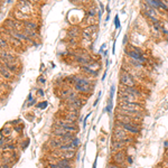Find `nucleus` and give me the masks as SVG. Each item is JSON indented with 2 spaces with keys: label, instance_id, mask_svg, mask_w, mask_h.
Instances as JSON below:
<instances>
[{
  "label": "nucleus",
  "instance_id": "bb28decb",
  "mask_svg": "<svg viewBox=\"0 0 168 168\" xmlns=\"http://www.w3.org/2000/svg\"><path fill=\"white\" fill-rule=\"evenodd\" d=\"M8 47H9V42L3 36H0V50H7Z\"/></svg>",
  "mask_w": 168,
  "mask_h": 168
},
{
  "label": "nucleus",
  "instance_id": "37998d69",
  "mask_svg": "<svg viewBox=\"0 0 168 168\" xmlns=\"http://www.w3.org/2000/svg\"><path fill=\"white\" fill-rule=\"evenodd\" d=\"M35 102H36V100H34V99H32V100H29V103L27 104L28 107H32L33 104H35Z\"/></svg>",
  "mask_w": 168,
  "mask_h": 168
},
{
  "label": "nucleus",
  "instance_id": "39448f33",
  "mask_svg": "<svg viewBox=\"0 0 168 168\" xmlns=\"http://www.w3.org/2000/svg\"><path fill=\"white\" fill-rule=\"evenodd\" d=\"M125 54H126V56L129 59L137 61V62H139V63H143V64H147V63L149 62V61H148V59H147L146 56H143V55H140V54L136 53V52H134V50H131L129 46H127L126 48H125Z\"/></svg>",
  "mask_w": 168,
  "mask_h": 168
},
{
  "label": "nucleus",
  "instance_id": "0eeeda50",
  "mask_svg": "<svg viewBox=\"0 0 168 168\" xmlns=\"http://www.w3.org/2000/svg\"><path fill=\"white\" fill-rule=\"evenodd\" d=\"M16 9L21 11L25 15H30L34 10L33 5H32V2L29 0H19V2L17 3Z\"/></svg>",
  "mask_w": 168,
  "mask_h": 168
},
{
  "label": "nucleus",
  "instance_id": "7c9ffc66",
  "mask_svg": "<svg viewBox=\"0 0 168 168\" xmlns=\"http://www.w3.org/2000/svg\"><path fill=\"white\" fill-rule=\"evenodd\" d=\"M112 108H113V105H112V100H110V99H109V101H108V105L105 107V111H107L109 114H111Z\"/></svg>",
  "mask_w": 168,
  "mask_h": 168
},
{
  "label": "nucleus",
  "instance_id": "ea45409f",
  "mask_svg": "<svg viewBox=\"0 0 168 168\" xmlns=\"http://www.w3.org/2000/svg\"><path fill=\"white\" fill-rule=\"evenodd\" d=\"M161 167L168 168V158H166V159H165L164 161H162V162H161Z\"/></svg>",
  "mask_w": 168,
  "mask_h": 168
},
{
  "label": "nucleus",
  "instance_id": "72a5a7b5",
  "mask_svg": "<svg viewBox=\"0 0 168 168\" xmlns=\"http://www.w3.org/2000/svg\"><path fill=\"white\" fill-rule=\"evenodd\" d=\"M114 28L116 29H119L120 28V19H119V16H116L114 17Z\"/></svg>",
  "mask_w": 168,
  "mask_h": 168
},
{
  "label": "nucleus",
  "instance_id": "c85d7f7f",
  "mask_svg": "<svg viewBox=\"0 0 168 168\" xmlns=\"http://www.w3.org/2000/svg\"><path fill=\"white\" fill-rule=\"evenodd\" d=\"M11 131H12V130H11L10 128L5 127V128H2V130H1V136L5 137V138H6V137H9L10 134H11Z\"/></svg>",
  "mask_w": 168,
  "mask_h": 168
},
{
  "label": "nucleus",
  "instance_id": "c03bdc74",
  "mask_svg": "<svg viewBox=\"0 0 168 168\" xmlns=\"http://www.w3.org/2000/svg\"><path fill=\"white\" fill-rule=\"evenodd\" d=\"M73 3H82V0H70Z\"/></svg>",
  "mask_w": 168,
  "mask_h": 168
},
{
  "label": "nucleus",
  "instance_id": "423d86ee",
  "mask_svg": "<svg viewBox=\"0 0 168 168\" xmlns=\"http://www.w3.org/2000/svg\"><path fill=\"white\" fill-rule=\"evenodd\" d=\"M74 59L75 61L78 63V64H81V65H87L89 63H91L93 59L91 57V55L86 52V50H78V53L74 55Z\"/></svg>",
  "mask_w": 168,
  "mask_h": 168
},
{
  "label": "nucleus",
  "instance_id": "e433bc0d",
  "mask_svg": "<svg viewBox=\"0 0 168 168\" xmlns=\"http://www.w3.org/2000/svg\"><path fill=\"white\" fill-rule=\"evenodd\" d=\"M72 145H73V146H74V147H75V148H77V146H78V145H80V139H78V138H74V139H73V141H72Z\"/></svg>",
  "mask_w": 168,
  "mask_h": 168
},
{
  "label": "nucleus",
  "instance_id": "4be33fe9",
  "mask_svg": "<svg viewBox=\"0 0 168 168\" xmlns=\"http://www.w3.org/2000/svg\"><path fill=\"white\" fill-rule=\"evenodd\" d=\"M96 14H98V9L94 8V7H91L86 10V16L89 19H94L96 17Z\"/></svg>",
  "mask_w": 168,
  "mask_h": 168
},
{
  "label": "nucleus",
  "instance_id": "a878e982",
  "mask_svg": "<svg viewBox=\"0 0 168 168\" xmlns=\"http://www.w3.org/2000/svg\"><path fill=\"white\" fill-rule=\"evenodd\" d=\"M2 150H8V151H16L17 149V146L15 145L14 143H5L2 147H1Z\"/></svg>",
  "mask_w": 168,
  "mask_h": 168
},
{
  "label": "nucleus",
  "instance_id": "f03ea898",
  "mask_svg": "<svg viewBox=\"0 0 168 168\" xmlns=\"http://www.w3.org/2000/svg\"><path fill=\"white\" fill-rule=\"evenodd\" d=\"M119 82L121 86H127V87H134V86H137L138 84L134 76H132L131 73L126 72V71H121L119 75Z\"/></svg>",
  "mask_w": 168,
  "mask_h": 168
},
{
  "label": "nucleus",
  "instance_id": "8fccbe9b",
  "mask_svg": "<svg viewBox=\"0 0 168 168\" xmlns=\"http://www.w3.org/2000/svg\"><path fill=\"white\" fill-rule=\"evenodd\" d=\"M30 2H34V3H37V2H39L41 0H29Z\"/></svg>",
  "mask_w": 168,
  "mask_h": 168
},
{
  "label": "nucleus",
  "instance_id": "4c0bfd02",
  "mask_svg": "<svg viewBox=\"0 0 168 168\" xmlns=\"http://www.w3.org/2000/svg\"><path fill=\"white\" fill-rule=\"evenodd\" d=\"M14 130H15L16 132H18V134H20V132L23 131V127L21 126H15L14 127Z\"/></svg>",
  "mask_w": 168,
  "mask_h": 168
},
{
  "label": "nucleus",
  "instance_id": "a211bd4d",
  "mask_svg": "<svg viewBox=\"0 0 168 168\" xmlns=\"http://www.w3.org/2000/svg\"><path fill=\"white\" fill-rule=\"evenodd\" d=\"M23 27L26 29H30V30H36L38 29V25L35 23V21H30V20H26L23 23Z\"/></svg>",
  "mask_w": 168,
  "mask_h": 168
},
{
  "label": "nucleus",
  "instance_id": "f8f14e48",
  "mask_svg": "<svg viewBox=\"0 0 168 168\" xmlns=\"http://www.w3.org/2000/svg\"><path fill=\"white\" fill-rule=\"evenodd\" d=\"M127 148V145L123 141H119V140H113L111 143V154L113 152H117V151H120V150H126Z\"/></svg>",
  "mask_w": 168,
  "mask_h": 168
},
{
  "label": "nucleus",
  "instance_id": "b1692460",
  "mask_svg": "<svg viewBox=\"0 0 168 168\" xmlns=\"http://www.w3.org/2000/svg\"><path fill=\"white\" fill-rule=\"evenodd\" d=\"M72 92V90L71 89H62L61 91H59V98L62 99V100H66L67 98H68V95H70V93Z\"/></svg>",
  "mask_w": 168,
  "mask_h": 168
},
{
  "label": "nucleus",
  "instance_id": "7ed1b4c3",
  "mask_svg": "<svg viewBox=\"0 0 168 168\" xmlns=\"http://www.w3.org/2000/svg\"><path fill=\"white\" fill-rule=\"evenodd\" d=\"M118 108L123 110H140V111H145V107L143 103L140 101H119V105Z\"/></svg>",
  "mask_w": 168,
  "mask_h": 168
},
{
  "label": "nucleus",
  "instance_id": "864d4df0",
  "mask_svg": "<svg viewBox=\"0 0 168 168\" xmlns=\"http://www.w3.org/2000/svg\"><path fill=\"white\" fill-rule=\"evenodd\" d=\"M93 168H96V160H95V162H94V165H93Z\"/></svg>",
  "mask_w": 168,
  "mask_h": 168
},
{
  "label": "nucleus",
  "instance_id": "cd10ccee",
  "mask_svg": "<svg viewBox=\"0 0 168 168\" xmlns=\"http://www.w3.org/2000/svg\"><path fill=\"white\" fill-rule=\"evenodd\" d=\"M87 66L91 67L92 70L96 71V72H99V70L101 68V63L100 62H96V61H92L91 63H89V64H87Z\"/></svg>",
  "mask_w": 168,
  "mask_h": 168
},
{
  "label": "nucleus",
  "instance_id": "5701e85b",
  "mask_svg": "<svg viewBox=\"0 0 168 168\" xmlns=\"http://www.w3.org/2000/svg\"><path fill=\"white\" fill-rule=\"evenodd\" d=\"M21 32L24 34H26L28 37H30L32 39L33 38H38V35L36 33V30H30V29H26V28H23L21 29Z\"/></svg>",
  "mask_w": 168,
  "mask_h": 168
},
{
  "label": "nucleus",
  "instance_id": "a19ab883",
  "mask_svg": "<svg viewBox=\"0 0 168 168\" xmlns=\"http://www.w3.org/2000/svg\"><path fill=\"white\" fill-rule=\"evenodd\" d=\"M28 145H29V140H27L26 143H23V145H21V149H23V150H24V149H26Z\"/></svg>",
  "mask_w": 168,
  "mask_h": 168
},
{
  "label": "nucleus",
  "instance_id": "ddd939ff",
  "mask_svg": "<svg viewBox=\"0 0 168 168\" xmlns=\"http://www.w3.org/2000/svg\"><path fill=\"white\" fill-rule=\"evenodd\" d=\"M63 143H64V141H63L62 138H59V137H55V138H52V139L48 140V146H50L53 150H54V149H59Z\"/></svg>",
  "mask_w": 168,
  "mask_h": 168
},
{
  "label": "nucleus",
  "instance_id": "20e7f679",
  "mask_svg": "<svg viewBox=\"0 0 168 168\" xmlns=\"http://www.w3.org/2000/svg\"><path fill=\"white\" fill-rule=\"evenodd\" d=\"M114 125H116V126L121 127V128H123L128 134H132V136L139 134L140 132H141V126H140V123H137V122L123 123V122H118V121H116Z\"/></svg>",
  "mask_w": 168,
  "mask_h": 168
},
{
  "label": "nucleus",
  "instance_id": "9b49d317",
  "mask_svg": "<svg viewBox=\"0 0 168 168\" xmlns=\"http://www.w3.org/2000/svg\"><path fill=\"white\" fill-rule=\"evenodd\" d=\"M5 26L7 27V29H14V30H20L21 27H23V24L17 20V19H11V18H8L5 20Z\"/></svg>",
  "mask_w": 168,
  "mask_h": 168
},
{
  "label": "nucleus",
  "instance_id": "aec40b11",
  "mask_svg": "<svg viewBox=\"0 0 168 168\" xmlns=\"http://www.w3.org/2000/svg\"><path fill=\"white\" fill-rule=\"evenodd\" d=\"M81 35H82V38H83L85 42L87 43H91V41H92V35L93 34L85 27L83 30H82V33H81Z\"/></svg>",
  "mask_w": 168,
  "mask_h": 168
},
{
  "label": "nucleus",
  "instance_id": "3c124183",
  "mask_svg": "<svg viewBox=\"0 0 168 168\" xmlns=\"http://www.w3.org/2000/svg\"><path fill=\"white\" fill-rule=\"evenodd\" d=\"M105 77H107V71H105V73L103 74V77H102V81H104V80H105Z\"/></svg>",
  "mask_w": 168,
  "mask_h": 168
},
{
  "label": "nucleus",
  "instance_id": "dca6fc26",
  "mask_svg": "<svg viewBox=\"0 0 168 168\" xmlns=\"http://www.w3.org/2000/svg\"><path fill=\"white\" fill-rule=\"evenodd\" d=\"M7 37H8V39H7V41H8V42L10 43L12 46H14V47H18V48H19V47H23V42H21V41H19L18 38L14 37V36H11V35H7ZM7 37H6V38H7Z\"/></svg>",
  "mask_w": 168,
  "mask_h": 168
},
{
  "label": "nucleus",
  "instance_id": "79ce46f5",
  "mask_svg": "<svg viewBox=\"0 0 168 168\" xmlns=\"http://www.w3.org/2000/svg\"><path fill=\"white\" fill-rule=\"evenodd\" d=\"M104 50H107V44H103V45L101 46V48H100V50H99V53H102V52H103Z\"/></svg>",
  "mask_w": 168,
  "mask_h": 168
},
{
  "label": "nucleus",
  "instance_id": "2eb2a0df",
  "mask_svg": "<svg viewBox=\"0 0 168 168\" xmlns=\"http://www.w3.org/2000/svg\"><path fill=\"white\" fill-rule=\"evenodd\" d=\"M66 130L64 129V128H62V127L59 126H56V125H53V130H52V134L54 137H63V136H65L66 134Z\"/></svg>",
  "mask_w": 168,
  "mask_h": 168
},
{
  "label": "nucleus",
  "instance_id": "49530a36",
  "mask_svg": "<svg viewBox=\"0 0 168 168\" xmlns=\"http://www.w3.org/2000/svg\"><path fill=\"white\" fill-rule=\"evenodd\" d=\"M38 95H39V96H44V91H43L42 89L38 90Z\"/></svg>",
  "mask_w": 168,
  "mask_h": 168
},
{
  "label": "nucleus",
  "instance_id": "f3484780",
  "mask_svg": "<svg viewBox=\"0 0 168 168\" xmlns=\"http://www.w3.org/2000/svg\"><path fill=\"white\" fill-rule=\"evenodd\" d=\"M81 71H82L83 73H85V74H87V75L93 76V77H96L98 74H99V72L92 70L91 67H89L87 65H82V66H81Z\"/></svg>",
  "mask_w": 168,
  "mask_h": 168
},
{
  "label": "nucleus",
  "instance_id": "f257e3e1",
  "mask_svg": "<svg viewBox=\"0 0 168 168\" xmlns=\"http://www.w3.org/2000/svg\"><path fill=\"white\" fill-rule=\"evenodd\" d=\"M74 86V90L77 93H82V94H87L90 95L91 92L93 91V87H94V84L90 78H86L83 76L78 75V78L76 81V83L73 85Z\"/></svg>",
  "mask_w": 168,
  "mask_h": 168
},
{
  "label": "nucleus",
  "instance_id": "2f4dec72",
  "mask_svg": "<svg viewBox=\"0 0 168 168\" xmlns=\"http://www.w3.org/2000/svg\"><path fill=\"white\" fill-rule=\"evenodd\" d=\"M46 167L47 168H59V164L55 162V161H48L47 165H46Z\"/></svg>",
  "mask_w": 168,
  "mask_h": 168
},
{
  "label": "nucleus",
  "instance_id": "de8ad7c7",
  "mask_svg": "<svg viewBox=\"0 0 168 168\" xmlns=\"http://www.w3.org/2000/svg\"><path fill=\"white\" fill-rule=\"evenodd\" d=\"M127 42H128V36H125V39H123V42H122V44H123V45H126L127 44Z\"/></svg>",
  "mask_w": 168,
  "mask_h": 168
},
{
  "label": "nucleus",
  "instance_id": "09e8293b",
  "mask_svg": "<svg viewBox=\"0 0 168 168\" xmlns=\"http://www.w3.org/2000/svg\"><path fill=\"white\" fill-rule=\"evenodd\" d=\"M164 147H165L166 149H168V141H165V143H164Z\"/></svg>",
  "mask_w": 168,
  "mask_h": 168
},
{
  "label": "nucleus",
  "instance_id": "473e14b6",
  "mask_svg": "<svg viewBox=\"0 0 168 168\" xmlns=\"http://www.w3.org/2000/svg\"><path fill=\"white\" fill-rule=\"evenodd\" d=\"M114 92H116V86L114 85H111L110 87V100H113V96H114Z\"/></svg>",
  "mask_w": 168,
  "mask_h": 168
},
{
  "label": "nucleus",
  "instance_id": "6e6552de",
  "mask_svg": "<svg viewBox=\"0 0 168 168\" xmlns=\"http://www.w3.org/2000/svg\"><path fill=\"white\" fill-rule=\"evenodd\" d=\"M62 119L64 121H66L68 123H72V125H76V121L77 119H80V114L77 111H73V110H66L63 114Z\"/></svg>",
  "mask_w": 168,
  "mask_h": 168
},
{
  "label": "nucleus",
  "instance_id": "f704fd0d",
  "mask_svg": "<svg viewBox=\"0 0 168 168\" xmlns=\"http://www.w3.org/2000/svg\"><path fill=\"white\" fill-rule=\"evenodd\" d=\"M126 162L128 164V165H132V162H134V158H132V156H131V155H127Z\"/></svg>",
  "mask_w": 168,
  "mask_h": 168
},
{
  "label": "nucleus",
  "instance_id": "4468645a",
  "mask_svg": "<svg viewBox=\"0 0 168 168\" xmlns=\"http://www.w3.org/2000/svg\"><path fill=\"white\" fill-rule=\"evenodd\" d=\"M0 75H2V77L6 78V80H11L14 77L12 73L2 63H0Z\"/></svg>",
  "mask_w": 168,
  "mask_h": 168
},
{
  "label": "nucleus",
  "instance_id": "c756f323",
  "mask_svg": "<svg viewBox=\"0 0 168 168\" xmlns=\"http://www.w3.org/2000/svg\"><path fill=\"white\" fill-rule=\"evenodd\" d=\"M86 28H87V29H89V30H90V32H91L92 34L96 33V32L99 30V26L96 25V24H93V25H89L87 27H86Z\"/></svg>",
  "mask_w": 168,
  "mask_h": 168
},
{
  "label": "nucleus",
  "instance_id": "5fc2aeb1",
  "mask_svg": "<svg viewBox=\"0 0 168 168\" xmlns=\"http://www.w3.org/2000/svg\"><path fill=\"white\" fill-rule=\"evenodd\" d=\"M166 39H167V42H168V35H167V37H166Z\"/></svg>",
  "mask_w": 168,
  "mask_h": 168
},
{
  "label": "nucleus",
  "instance_id": "412c9836",
  "mask_svg": "<svg viewBox=\"0 0 168 168\" xmlns=\"http://www.w3.org/2000/svg\"><path fill=\"white\" fill-rule=\"evenodd\" d=\"M59 151H63V152H65V151H73V150H76V148L72 145V143H63L61 147L59 148Z\"/></svg>",
  "mask_w": 168,
  "mask_h": 168
},
{
  "label": "nucleus",
  "instance_id": "6ab92c4d",
  "mask_svg": "<svg viewBox=\"0 0 168 168\" xmlns=\"http://www.w3.org/2000/svg\"><path fill=\"white\" fill-rule=\"evenodd\" d=\"M82 33L81 30H80V28L78 27H72L71 29H68V32H67V35L70 36V38H77L78 37V35Z\"/></svg>",
  "mask_w": 168,
  "mask_h": 168
},
{
  "label": "nucleus",
  "instance_id": "6e6d98bb",
  "mask_svg": "<svg viewBox=\"0 0 168 168\" xmlns=\"http://www.w3.org/2000/svg\"><path fill=\"white\" fill-rule=\"evenodd\" d=\"M0 2H1V0H0Z\"/></svg>",
  "mask_w": 168,
  "mask_h": 168
},
{
  "label": "nucleus",
  "instance_id": "c9c22d12",
  "mask_svg": "<svg viewBox=\"0 0 168 168\" xmlns=\"http://www.w3.org/2000/svg\"><path fill=\"white\" fill-rule=\"evenodd\" d=\"M37 108H39V109H46L47 108V102H41V103H38L37 104Z\"/></svg>",
  "mask_w": 168,
  "mask_h": 168
},
{
  "label": "nucleus",
  "instance_id": "58836bf2",
  "mask_svg": "<svg viewBox=\"0 0 168 168\" xmlns=\"http://www.w3.org/2000/svg\"><path fill=\"white\" fill-rule=\"evenodd\" d=\"M0 168H11V165L10 164H6V162H1Z\"/></svg>",
  "mask_w": 168,
  "mask_h": 168
},
{
  "label": "nucleus",
  "instance_id": "1a4fd4ad",
  "mask_svg": "<svg viewBox=\"0 0 168 168\" xmlns=\"http://www.w3.org/2000/svg\"><path fill=\"white\" fill-rule=\"evenodd\" d=\"M130 134H128L123 128L114 125V130H113V140H119V141H123L126 138H128Z\"/></svg>",
  "mask_w": 168,
  "mask_h": 168
},
{
  "label": "nucleus",
  "instance_id": "603ef678",
  "mask_svg": "<svg viewBox=\"0 0 168 168\" xmlns=\"http://www.w3.org/2000/svg\"><path fill=\"white\" fill-rule=\"evenodd\" d=\"M165 158H168V149H166V152H165Z\"/></svg>",
  "mask_w": 168,
  "mask_h": 168
},
{
  "label": "nucleus",
  "instance_id": "393cba45",
  "mask_svg": "<svg viewBox=\"0 0 168 168\" xmlns=\"http://www.w3.org/2000/svg\"><path fill=\"white\" fill-rule=\"evenodd\" d=\"M12 15L15 16V19H17V20H25L26 18H27V15H25V14H23L21 11H19V10H15L14 12H12Z\"/></svg>",
  "mask_w": 168,
  "mask_h": 168
},
{
  "label": "nucleus",
  "instance_id": "a18cd8bd",
  "mask_svg": "<svg viewBox=\"0 0 168 168\" xmlns=\"http://www.w3.org/2000/svg\"><path fill=\"white\" fill-rule=\"evenodd\" d=\"M38 82H39V83H45V78H44L43 76H41V77L38 78Z\"/></svg>",
  "mask_w": 168,
  "mask_h": 168
},
{
  "label": "nucleus",
  "instance_id": "9d476101",
  "mask_svg": "<svg viewBox=\"0 0 168 168\" xmlns=\"http://www.w3.org/2000/svg\"><path fill=\"white\" fill-rule=\"evenodd\" d=\"M111 159H112V161L114 164H117V165H125V164H127L126 150H120V151H117V152H113L112 156H111Z\"/></svg>",
  "mask_w": 168,
  "mask_h": 168
}]
</instances>
